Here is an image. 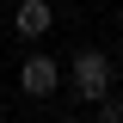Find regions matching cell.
Wrapping results in <instances>:
<instances>
[{"mask_svg":"<svg viewBox=\"0 0 123 123\" xmlns=\"http://www.w3.org/2000/svg\"><path fill=\"white\" fill-rule=\"evenodd\" d=\"M62 80H68L86 105H98V98L111 92V80H117V68H111V55H105L98 43H80L74 55H68V74H62Z\"/></svg>","mask_w":123,"mask_h":123,"instance_id":"obj_1","label":"cell"},{"mask_svg":"<svg viewBox=\"0 0 123 123\" xmlns=\"http://www.w3.org/2000/svg\"><path fill=\"white\" fill-rule=\"evenodd\" d=\"M18 92H25V98L62 92V62L55 55H25V62H18Z\"/></svg>","mask_w":123,"mask_h":123,"instance_id":"obj_2","label":"cell"},{"mask_svg":"<svg viewBox=\"0 0 123 123\" xmlns=\"http://www.w3.org/2000/svg\"><path fill=\"white\" fill-rule=\"evenodd\" d=\"M49 31H55V6H49V0H12V37L37 43Z\"/></svg>","mask_w":123,"mask_h":123,"instance_id":"obj_3","label":"cell"}]
</instances>
